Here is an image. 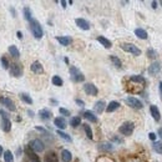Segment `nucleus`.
<instances>
[{
  "label": "nucleus",
  "mask_w": 162,
  "mask_h": 162,
  "mask_svg": "<svg viewBox=\"0 0 162 162\" xmlns=\"http://www.w3.org/2000/svg\"><path fill=\"white\" fill-rule=\"evenodd\" d=\"M98 150L100 151H107V152H111V151L113 150V146L111 143L108 142H103L101 145H98Z\"/></svg>",
  "instance_id": "obj_28"
},
{
  "label": "nucleus",
  "mask_w": 162,
  "mask_h": 162,
  "mask_svg": "<svg viewBox=\"0 0 162 162\" xmlns=\"http://www.w3.org/2000/svg\"><path fill=\"white\" fill-rule=\"evenodd\" d=\"M61 5H62V8L65 9V8H66V5H67V3H66V1H64V0H62V1H61Z\"/></svg>",
  "instance_id": "obj_49"
},
{
  "label": "nucleus",
  "mask_w": 162,
  "mask_h": 162,
  "mask_svg": "<svg viewBox=\"0 0 162 162\" xmlns=\"http://www.w3.org/2000/svg\"><path fill=\"white\" fill-rule=\"evenodd\" d=\"M29 147L33 150L35 153H39V152H43V151L45 150V145H44V142L41 140L35 138V140H33L29 143Z\"/></svg>",
  "instance_id": "obj_5"
},
{
  "label": "nucleus",
  "mask_w": 162,
  "mask_h": 162,
  "mask_svg": "<svg viewBox=\"0 0 162 162\" xmlns=\"http://www.w3.org/2000/svg\"><path fill=\"white\" fill-rule=\"evenodd\" d=\"M135 35L137 36L138 39H147L148 38V35H147V31L143 30V29H141V28H137V29H135Z\"/></svg>",
  "instance_id": "obj_20"
},
{
  "label": "nucleus",
  "mask_w": 162,
  "mask_h": 162,
  "mask_svg": "<svg viewBox=\"0 0 162 162\" xmlns=\"http://www.w3.org/2000/svg\"><path fill=\"white\" fill-rule=\"evenodd\" d=\"M147 56L150 59H155V57H157V51L153 50V49H148L147 50Z\"/></svg>",
  "instance_id": "obj_38"
},
{
  "label": "nucleus",
  "mask_w": 162,
  "mask_h": 162,
  "mask_svg": "<svg viewBox=\"0 0 162 162\" xmlns=\"http://www.w3.org/2000/svg\"><path fill=\"white\" fill-rule=\"evenodd\" d=\"M61 158L64 162H71L72 160V155L69 150H62L61 151Z\"/></svg>",
  "instance_id": "obj_24"
},
{
  "label": "nucleus",
  "mask_w": 162,
  "mask_h": 162,
  "mask_svg": "<svg viewBox=\"0 0 162 162\" xmlns=\"http://www.w3.org/2000/svg\"><path fill=\"white\" fill-rule=\"evenodd\" d=\"M56 40L64 46H67V45H70L72 43L71 36H56Z\"/></svg>",
  "instance_id": "obj_17"
},
{
  "label": "nucleus",
  "mask_w": 162,
  "mask_h": 162,
  "mask_svg": "<svg viewBox=\"0 0 162 162\" xmlns=\"http://www.w3.org/2000/svg\"><path fill=\"white\" fill-rule=\"evenodd\" d=\"M120 107V103L117 101H111L108 103V105L106 106V111L107 112H113V111H116V110Z\"/></svg>",
  "instance_id": "obj_27"
},
{
  "label": "nucleus",
  "mask_w": 162,
  "mask_h": 162,
  "mask_svg": "<svg viewBox=\"0 0 162 162\" xmlns=\"http://www.w3.org/2000/svg\"><path fill=\"white\" fill-rule=\"evenodd\" d=\"M51 81H53V83H54L55 86H62V83H64L62 79H61L60 76H57V75L53 76V79H51Z\"/></svg>",
  "instance_id": "obj_35"
},
{
  "label": "nucleus",
  "mask_w": 162,
  "mask_h": 162,
  "mask_svg": "<svg viewBox=\"0 0 162 162\" xmlns=\"http://www.w3.org/2000/svg\"><path fill=\"white\" fill-rule=\"evenodd\" d=\"M30 69H31V71H33L34 74H38V75H40V74H43V72H44V67H43V65H41L39 61H34L33 64H31Z\"/></svg>",
  "instance_id": "obj_12"
},
{
  "label": "nucleus",
  "mask_w": 162,
  "mask_h": 162,
  "mask_svg": "<svg viewBox=\"0 0 162 162\" xmlns=\"http://www.w3.org/2000/svg\"><path fill=\"white\" fill-rule=\"evenodd\" d=\"M28 113L30 115V116H31V117H33V115H34V113H33V111H30V110H29V111H28Z\"/></svg>",
  "instance_id": "obj_51"
},
{
  "label": "nucleus",
  "mask_w": 162,
  "mask_h": 162,
  "mask_svg": "<svg viewBox=\"0 0 162 162\" xmlns=\"http://www.w3.org/2000/svg\"><path fill=\"white\" fill-rule=\"evenodd\" d=\"M112 141H115V142H117V143H122V142H123V141H122L121 138L116 137V136H113V137H112Z\"/></svg>",
  "instance_id": "obj_43"
},
{
  "label": "nucleus",
  "mask_w": 162,
  "mask_h": 162,
  "mask_svg": "<svg viewBox=\"0 0 162 162\" xmlns=\"http://www.w3.org/2000/svg\"><path fill=\"white\" fill-rule=\"evenodd\" d=\"M54 125L59 130L66 128V121H65L64 117H56V118H54Z\"/></svg>",
  "instance_id": "obj_16"
},
{
  "label": "nucleus",
  "mask_w": 162,
  "mask_h": 162,
  "mask_svg": "<svg viewBox=\"0 0 162 162\" xmlns=\"http://www.w3.org/2000/svg\"><path fill=\"white\" fill-rule=\"evenodd\" d=\"M96 162H115L112 158L110 157H106V156H101V157H98Z\"/></svg>",
  "instance_id": "obj_39"
},
{
  "label": "nucleus",
  "mask_w": 162,
  "mask_h": 162,
  "mask_svg": "<svg viewBox=\"0 0 162 162\" xmlns=\"http://www.w3.org/2000/svg\"><path fill=\"white\" fill-rule=\"evenodd\" d=\"M16 36H18V39L21 40V39H23V33H21V31H18V33H16Z\"/></svg>",
  "instance_id": "obj_46"
},
{
  "label": "nucleus",
  "mask_w": 162,
  "mask_h": 162,
  "mask_svg": "<svg viewBox=\"0 0 162 162\" xmlns=\"http://www.w3.org/2000/svg\"><path fill=\"white\" fill-rule=\"evenodd\" d=\"M0 62H1V66H3V69L8 70L9 67H10L9 61H8V59H6V57H5V56H1V57H0Z\"/></svg>",
  "instance_id": "obj_37"
},
{
  "label": "nucleus",
  "mask_w": 162,
  "mask_h": 162,
  "mask_svg": "<svg viewBox=\"0 0 162 162\" xmlns=\"http://www.w3.org/2000/svg\"><path fill=\"white\" fill-rule=\"evenodd\" d=\"M160 4H161V5H162V1H160Z\"/></svg>",
  "instance_id": "obj_52"
},
{
  "label": "nucleus",
  "mask_w": 162,
  "mask_h": 162,
  "mask_svg": "<svg viewBox=\"0 0 162 162\" xmlns=\"http://www.w3.org/2000/svg\"><path fill=\"white\" fill-rule=\"evenodd\" d=\"M70 125L72 127H77V126H80L81 125V117L80 116H75V117H72L70 120Z\"/></svg>",
  "instance_id": "obj_31"
},
{
  "label": "nucleus",
  "mask_w": 162,
  "mask_h": 162,
  "mask_svg": "<svg viewBox=\"0 0 162 162\" xmlns=\"http://www.w3.org/2000/svg\"><path fill=\"white\" fill-rule=\"evenodd\" d=\"M83 131H85L86 136H87V137L90 138V140H92V138H93V135H92V130H91V127L88 126L87 123H85V125H83Z\"/></svg>",
  "instance_id": "obj_33"
},
{
  "label": "nucleus",
  "mask_w": 162,
  "mask_h": 162,
  "mask_svg": "<svg viewBox=\"0 0 162 162\" xmlns=\"http://www.w3.org/2000/svg\"><path fill=\"white\" fill-rule=\"evenodd\" d=\"M110 60H111V62L117 67V69H121V67H122V62H121V60H120L117 56H115V55H110Z\"/></svg>",
  "instance_id": "obj_29"
},
{
  "label": "nucleus",
  "mask_w": 162,
  "mask_h": 162,
  "mask_svg": "<svg viewBox=\"0 0 162 162\" xmlns=\"http://www.w3.org/2000/svg\"><path fill=\"white\" fill-rule=\"evenodd\" d=\"M93 110H95V112H97V113H102L103 110H106V103H105V101H102V100L97 101V102L95 103V106H93Z\"/></svg>",
  "instance_id": "obj_18"
},
{
  "label": "nucleus",
  "mask_w": 162,
  "mask_h": 162,
  "mask_svg": "<svg viewBox=\"0 0 162 162\" xmlns=\"http://www.w3.org/2000/svg\"><path fill=\"white\" fill-rule=\"evenodd\" d=\"M83 117H85L86 120H88L90 122H93V123L97 122V117L95 116V113H93L92 111H85L83 112Z\"/></svg>",
  "instance_id": "obj_23"
},
{
  "label": "nucleus",
  "mask_w": 162,
  "mask_h": 162,
  "mask_svg": "<svg viewBox=\"0 0 162 162\" xmlns=\"http://www.w3.org/2000/svg\"><path fill=\"white\" fill-rule=\"evenodd\" d=\"M158 136H160L161 140H162V127H160V128H158Z\"/></svg>",
  "instance_id": "obj_48"
},
{
  "label": "nucleus",
  "mask_w": 162,
  "mask_h": 162,
  "mask_svg": "<svg viewBox=\"0 0 162 162\" xmlns=\"http://www.w3.org/2000/svg\"><path fill=\"white\" fill-rule=\"evenodd\" d=\"M152 147H153V150H155L157 153L162 155V142H161V141H158V142H155V143L152 145Z\"/></svg>",
  "instance_id": "obj_36"
},
{
  "label": "nucleus",
  "mask_w": 162,
  "mask_h": 162,
  "mask_svg": "<svg viewBox=\"0 0 162 162\" xmlns=\"http://www.w3.org/2000/svg\"><path fill=\"white\" fill-rule=\"evenodd\" d=\"M133 130H135V123L126 121L118 127V132L123 136H131L133 133Z\"/></svg>",
  "instance_id": "obj_2"
},
{
  "label": "nucleus",
  "mask_w": 162,
  "mask_h": 162,
  "mask_svg": "<svg viewBox=\"0 0 162 162\" xmlns=\"http://www.w3.org/2000/svg\"><path fill=\"white\" fill-rule=\"evenodd\" d=\"M151 5H152V9H156V8L158 6V3L157 1H152V3H151Z\"/></svg>",
  "instance_id": "obj_45"
},
{
  "label": "nucleus",
  "mask_w": 162,
  "mask_h": 162,
  "mask_svg": "<svg viewBox=\"0 0 162 162\" xmlns=\"http://www.w3.org/2000/svg\"><path fill=\"white\" fill-rule=\"evenodd\" d=\"M148 137H150V140L155 141V140H156V137H157V136H156L153 132H150V133H148Z\"/></svg>",
  "instance_id": "obj_44"
},
{
  "label": "nucleus",
  "mask_w": 162,
  "mask_h": 162,
  "mask_svg": "<svg viewBox=\"0 0 162 162\" xmlns=\"http://www.w3.org/2000/svg\"><path fill=\"white\" fill-rule=\"evenodd\" d=\"M4 161L5 162H14V156L11 151H5L4 152Z\"/></svg>",
  "instance_id": "obj_34"
},
{
  "label": "nucleus",
  "mask_w": 162,
  "mask_h": 162,
  "mask_svg": "<svg viewBox=\"0 0 162 162\" xmlns=\"http://www.w3.org/2000/svg\"><path fill=\"white\" fill-rule=\"evenodd\" d=\"M125 102L127 103V105L130 106V107H132V108H137V110H141L143 107V105H142V102H141L138 98H136V97H133V96H130V97H127L126 100H125Z\"/></svg>",
  "instance_id": "obj_7"
},
{
  "label": "nucleus",
  "mask_w": 162,
  "mask_h": 162,
  "mask_svg": "<svg viewBox=\"0 0 162 162\" xmlns=\"http://www.w3.org/2000/svg\"><path fill=\"white\" fill-rule=\"evenodd\" d=\"M150 112H151V116L153 117L155 121H160V120H161V113H160V110L157 108V106L151 105V107H150Z\"/></svg>",
  "instance_id": "obj_14"
},
{
  "label": "nucleus",
  "mask_w": 162,
  "mask_h": 162,
  "mask_svg": "<svg viewBox=\"0 0 162 162\" xmlns=\"http://www.w3.org/2000/svg\"><path fill=\"white\" fill-rule=\"evenodd\" d=\"M0 103H1L5 108L10 110V111H15V110H16V106H15L14 101L9 97H0Z\"/></svg>",
  "instance_id": "obj_8"
},
{
  "label": "nucleus",
  "mask_w": 162,
  "mask_h": 162,
  "mask_svg": "<svg viewBox=\"0 0 162 162\" xmlns=\"http://www.w3.org/2000/svg\"><path fill=\"white\" fill-rule=\"evenodd\" d=\"M30 30H31V33H33V35H34L35 39L40 40L41 38H43L44 31H43V28H41V25H40V23L38 21V20L33 19V20L30 21Z\"/></svg>",
  "instance_id": "obj_1"
},
{
  "label": "nucleus",
  "mask_w": 162,
  "mask_h": 162,
  "mask_svg": "<svg viewBox=\"0 0 162 162\" xmlns=\"http://www.w3.org/2000/svg\"><path fill=\"white\" fill-rule=\"evenodd\" d=\"M75 102H76V103H77V105H79L80 107H83V106H85V102H83L82 100H80V98H76Z\"/></svg>",
  "instance_id": "obj_42"
},
{
  "label": "nucleus",
  "mask_w": 162,
  "mask_h": 162,
  "mask_svg": "<svg viewBox=\"0 0 162 162\" xmlns=\"http://www.w3.org/2000/svg\"><path fill=\"white\" fill-rule=\"evenodd\" d=\"M57 135L60 136V137L62 138V140H65V141H67V142H71L72 141V138L70 137V135H67V133H65L64 131H61V130H57V132H56Z\"/></svg>",
  "instance_id": "obj_32"
},
{
  "label": "nucleus",
  "mask_w": 162,
  "mask_h": 162,
  "mask_svg": "<svg viewBox=\"0 0 162 162\" xmlns=\"http://www.w3.org/2000/svg\"><path fill=\"white\" fill-rule=\"evenodd\" d=\"M158 87H160V95H161V98H162V81H160Z\"/></svg>",
  "instance_id": "obj_47"
},
{
  "label": "nucleus",
  "mask_w": 162,
  "mask_h": 162,
  "mask_svg": "<svg viewBox=\"0 0 162 162\" xmlns=\"http://www.w3.org/2000/svg\"><path fill=\"white\" fill-rule=\"evenodd\" d=\"M9 72L10 75L13 77H20L23 75V66L18 64V62H15V64H11L9 67Z\"/></svg>",
  "instance_id": "obj_6"
},
{
  "label": "nucleus",
  "mask_w": 162,
  "mask_h": 162,
  "mask_svg": "<svg viewBox=\"0 0 162 162\" xmlns=\"http://www.w3.org/2000/svg\"><path fill=\"white\" fill-rule=\"evenodd\" d=\"M3 152H4V150H3V147H1V145H0V156L3 155Z\"/></svg>",
  "instance_id": "obj_50"
},
{
  "label": "nucleus",
  "mask_w": 162,
  "mask_h": 162,
  "mask_svg": "<svg viewBox=\"0 0 162 162\" xmlns=\"http://www.w3.org/2000/svg\"><path fill=\"white\" fill-rule=\"evenodd\" d=\"M59 112L62 115V116H70V111H69V110H66V108H64V107H60Z\"/></svg>",
  "instance_id": "obj_40"
},
{
  "label": "nucleus",
  "mask_w": 162,
  "mask_h": 162,
  "mask_svg": "<svg viewBox=\"0 0 162 162\" xmlns=\"http://www.w3.org/2000/svg\"><path fill=\"white\" fill-rule=\"evenodd\" d=\"M25 153H26V157H28V162H40L39 156L36 155L33 150H31L29 146L25 147Z\"/></svg>",
  "instance_id": "obj_10"
},
{
  "label": "nucleus",
  "mask_w": 162,
  "mask_h": 162,
  "mask_svg": "<svg viewBox=\"0 0 162 162\" xmlns=\"http://www.w3.org/2000/svg\"><path fill=\"white\" fill-rule=\"evenodd\" d=\"M1 130L4 132H10V130H11V121L9 118L1 120Z\"/></svg>",
  "instance_id": "obj_19"
},
{
  "label": "nucleus",
  "mask_w": 162,
  "mask_h": 162,
  "mask_svg": "<svg viewBox=\"0 0 162 162\" xmlns=\"http://www.w3.org/2000/svg\"><path fill=\"white\" fill-rule=\"evenodd\" d=\"M97 41L100 43L102 46H105L106 49H110L112 46V43L108 39H106V38H103V36H97Z\"/></svg>",
  "instance_id": "obj_22"
},
{
  "label": "nucleus",
  "mask_w": 162,
  "mask_h": 162,
  "mask_svg": "<svg viewBox=\"0 0 162 162\" xmlns=\"http://www.w3.org/2000/svg\"><path fill=\"white\" fill-rule=\"evenodd\" d=\"M44 162H59V158H57V155L54 151H49V152L45 155Z\"/></svg>",
  "instance_id": "obj_15"
},
{
  "label": "nucleus",
  "mask_w": 162,
  "mask_h": 162,
  "mask_svg": "<svg viewBox=\"0 0 162 162\" xmlns=\"http://www.w3.org/2000/svg\"><path fill=\"white\" fill-rule=\"evenodd\" d=\"M121 49H122L123 51H126V53L132 54L133 56H140V55H141V50H140L136 45H133V44L123 43V44H121Z\"/></svg>",
  "instance_id": "obj_3"
},
{
  "label": "nucleus",
  "mask_w": 162,
  "mask_h": 162,
  "mask_svg": "<svg viewBox=\"0 0 162 162\" xmlns=\"http://www.w3.org/2000/svg\"><path fill=\"white\" fill-rule=\"evenodd\" d=\"M23 14H24L25 20H28L29 23L31 21V20H33V13H31V9H30L29 6H24V9H23Z\"/></svg>",
  "instance_id": "obj_25"
},
{
  "label": "nucleus",
  "mask_w": 162,
  "mask_h": 162,
  "mask_svg": "<svg viewBox=\"0 0 162 162\" xmlns=\"http://www.w3.org/2000/svg\"><path fill=\"white\" fill-rule=\"evenodd\" d=\"M75 23H76V25L81 30H88V29H90V24H88V21H87V20H85V19L79 18V19L75 20Z\"/></svg>",
  "instance_id": "obj_13"
},
{
  "label": "nucleus",
  "mask_w": 162,
  "mask_h": 162,
  "mask_svg": "<svg viewBox=\"0 0 162 162\" xmlns=\"http://www.w3.org/2000/svg\"><path fill=\"white\" fill-rule=\"evenodd\" d=\"M20 98H21V101L25 102V103H28V105H33V98L30 97L29 93H20Z\"/></svg>",
  "instance_id": "obj_30"
},
{
  "label": "nucleus",
  "mask_w": 162,
  "mask_h": 162,
  "mask_svg": "<svg viewBox=\"0 0 162 162\" xmlns=\"http://www.w3.org/2000/svg\"><path fill=\"white\" fill-rule=\"evenodd\" d=\"M83 91H85L88 96H96L98 93L97 87L93 85V83H90V82H87L83 85Z\"/></svg>",
  "instance_id": "obj_9"
},
{
  "label": "nucleus",
  "mask_w": 162,
  "mask_h": 162,
  "mask_svg": "<svg viewBox=\"0 0 162 162\" xmlns=\"http://www.w3.org/2000/svg\"><path fill=\"white\" fill-rule=\"evenodd\" d=\"M70 75H71V80L75 81V82H82L85 80V76H83L82 72L77 69L75 66H71L70 67Z\"/></svg>",
  "instance_id": "obj_4"
},
{
  "label": "nucleus",
  "mask_w": 162,
  "mask_h": 162,
  "mask_svg": "<svg viewBox=\"0 0 162 162\" xmlns=\"http://www.w3.org/2000/svg\"><path fill=\"white\" fill-rule=\"evenodd\" d=\"M160 70H161V65H160V62H157V61H155V62H152L150 66H148V74L151 75V76H155V75H157L158 72H160Z\"/></svg>",
  "instance_id": "obj_11"
},
{
  "label": "nucleus",
  "mask_w": 162,
  "mask_h": 162,
  "mask_svg": "<svg viewBox=\"0 0 162 162\" xmlns=\"http://www.w3.org/2000/svg\"><path fill=\"white\" fill-rule=\"evenodd\" d=\"M9 54L11 55L13 57H15V59H19V57H20V51L18 50V48L15 45H10L9 46Z\"/></svg>",
  "instance_id": "obj_26"
},
{
  "label": "nucleus",
  "mask_w": 162,
  "mask_h": 162,
  "mask_svg": "<svg viewBox=\"0 0 162 162\" xmlns=\"http://www.w3.org/2000/svg\"><path fill=\"white\" fill-rule=\"evenodd\" d=\"M39 116L43 118V120H50L51 116H53V113H51L50 110L43 108V110H40V111H39Z\"/></svg>",
  "instance_id": "obj_21"
},
{
  "label": "nucleus",
  "mask_w": 162,
  "mask_h": 162,
  "mask_svg": "<svg viewBox=\"0 0 162 162\" xmlns=\"http://www.w3.org/2000/svg\"><path fill=\"white\" fill-rule=\"evenodd\" d=\"M0 115H1L3 118H9V113L6 111H4V110H0Z\"/></svg>",
  "instance_id": "obj_41"
}]
</instances>
